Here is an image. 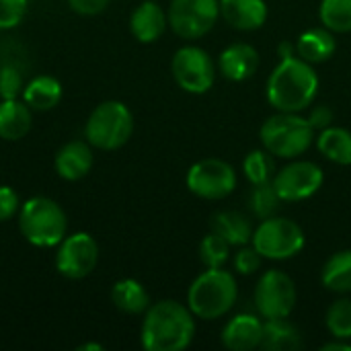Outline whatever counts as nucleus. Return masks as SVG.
Here are the masks:
<instances>
[{
    "label": "nucleus",
    "mask_w": 351,
    "mask_h": 351,
    "mask_svg": "<svg viewBox=\"0 0 351 351\" xmlns=\"http://www.w3.org/2000/svg\"><path fill=\"white\" fill-rule=\"evenodd\" d=\"M195 335V319L189 306L177 300H160L148 306L142 323V348L146 351H181Z\"/></svg>",
    "instance_id": "obj_1"
},
{
    "label": "nucleus",
    "mask_w": 351,
    "mask_h": 351,
    "mask_svg": "<svg viewBox=\"0 0 351 351\" xmlns=\"http://www.w3.org/2000/svg\"><path fill=\"white\" fill-rule=\"evenodd\" d=\"M319 90V76L302 58H284L267 80V101L274 109L300 113L313 105Z\"/></svg>",
    "instance_id": "obj_2"
},
{
    "label": "nucleus",
    "mask_w": 351,
    "mask_h": 351,
    "mask_svg": "<svg viewBox=\"0 0 351 351\" xmlns=\"http://www.w3.org/2000/svg\"><path fill=\"white\" fill-rule=\"evenodd\" d=\"M239 288L230 271L216 267L197 276L187 292V306L193 317L204 321H216L224 317L237 304Z\"/></svg>",
    "instance_id": "obj_3"
},
{
    "label": "nucleus",
    "mask_w": 351,
    "mask_h": 351,
    "mask_svg": "<svg viewBox=\"0 0 351 351\" xmlns=\"http://www.w3.org/2000/svg\"><path fill=\"white\" fill-rule=\"evenodd\" d=\"M19 230L25 241L35 247H58L68 230L66 214L49 197H31L19 210Z\"/></svg>",
    "instance_id": "obj_4"
},
{
    "label": "nucleus",
    "mask_w": 351,
    "mask_h": 351,
    "mask_svg": "<svg viewBox=\"0 0 351 351\" xmlns=\"http://www.w3.org/2000/svg\"><path fill=\"white\" fill-rule=\"evenodd\" d=\"M263 148L278 158H298L315 140V128L298 113L278 111L259 130Z\"/></svg>",
    "instance_id": "obj_5"
},
{
    "label": "nucleus",
    "mask_w": 351,
    "mask_h": 351,
    "mask_svg": "<svg viewBox=\"0 0 351 351\" xmlns=\"http://www.w3.org/2000/svg\"><path fill=\"white\" fill-rule=\"evenodd\" d=\"M134 132V115L121 101H105L93 109L84 125V138L99 150L121 148Z\"/></svg>",
    "instance_id": "obj_6"
},
{
    "label": "nucleus",
    "mask_w": 351,
    "mask_h": 351,
    "mask_svg": "<svg viewBox=\"0 0 351 351\" xmlns=\"http://www.w3.org/2000/svg\"><path fill=\"white\" fill-rule=\"evenodd\" d=\"M251 243L263 259L284 261L296 257L304 249L306 237L302 226L294 220L271 216L255 228Z\"/></svg>",
    "instance_id": "obj_7"
},
{
    "label": "nucleus",
    "mask_w": 351,
    "mask_h": 351,
    "mask_svg": "<svg viewBox=\"0 0 351 351\" xmlns=\"http://www.w3.org/2000/svg\"><path fill=\"white\" fill-rule=\"evenodd\" d=\"M175 82L191 95H204L214 86L216 64L210 53L195 45H185L175 51L171 62Z\"/></svg>",
    "instance_id": "obj_8"
},
{
    "label": "nucleus",
    "mask_w": 351,
    "mask_h": 351,
    "mask_svg": "<svg viewBox=\"0 0 351 351\" xmlns=\"http://www.w3.org/2000/svg\"><path fill=\"white\" fill-rule=\"evenodd\" d=\"M296 286L290 276H286L280 269H269L265 271L253 294L255 308L259 317L263 319H286L292 315L296 306Z\"/></svg>",
    "instance_id": "obj_9"
},
{
    "label": "nucleus",
    "mask_w": 351,
    "mask_h": 351,
    "mask_svg": "<svg viewBox=\"0 0 351 351\" xmlns=\"http://www.w3.org/2000/svg\"><path fill=\"white\" fill-rule=\"evenodd\" d=\"M169 25L183 39H199L212 31L220 16V0H173Z\"/></svg>",
    "instance_id": "obj_10"
},
{
    "label": "nucleus",
    "mask_w": 351,
    "mask_h": 351,
    "mask_svg": "<svg viewBox=\"0 0 351 351\" xmlns=\"http://www.w3.org/2000/svg\"><path fill=\"white\" fill-rule=\"evenodd\" d=\"M187 187L202 199H224L237 187V171L226 160L204 158L187 171Z\"/></svg>",
    "instance_id": "obj_11"
},
{
    "label": "nucleus",
    "mask_w": 351,
    "mask_h": 351,
    "mask_svg": "<svg viewBox=\"0 0 351 351\" xmlns=\"http://www.w3.org/2000/svg\"><path fill=\"white\" fill-rule=\"evenodd\" d=\"M99 245L88 232L64 237L56 253V269L68 280H82L97 267Z\"/></svg>",
    "instance_id": "obj_12"
},
{
    "label": "nucleus",
    "mask_w": 351,
    "mask_h": 351,
    "mask_svg": "<svg viewBox=\"0 0 351 351\" xmlns=\"http://www.w3.org/2000/svg\"><path fill=\"white\" fill-rule=\"evenodd\" d=\"M323 169L311 160H294L280 169L271 183L282 202H302L313 197L323 187Z\"/></svg>",
    "instance_id": "obj_13"
},
{
    "label": "nucleus",
    "mask_w": 351,
    "mask_h": 351,
    "mask_svg": "<svg viewBox=\"0 0 351 351\" xmlns=\"http://www.w3.org/2000/svg\"><path fill=\"white\" fill-rule=\"evenodd\" d=\"M263 321L255 315H237L222 329V346L230 351H251L261 348Z\"/></svg>",
    "instance_id": "obj_14"
},
{
    "label": "nucleus",
    "mask_w": 351,
    "mask_h": 351,
    "mask_svg": "<svg viewBox=\"0 0 351 351\" xmlns=\"http://www.w3.org/2000/svg\"><path fill=\"white\" fill-rule=\"evenodd\" d=\"M220 16L239 31H255L267 21L265 0H220Z\"/></svg>",
    "instance_id": "obj_15"
},
{
    "label": "nucleus",
    "mask_w": 351,
    "mask_h": 351,
    "mask_svg": "<svg viewBox=\"0 0 351 351\" xmlns=\"http://www.w3.org/2000/svg\"><path fill=\"white\" fill-rule=\"evenodd\" d=\"M220 74L232 82H243L251 78L259 68V53L249 43H232L228 45L218 60Z\"/></svg>",
    "instance_id": "obj_16"
},
{
    "label": "nucleus",
    "mask_w": 351,
    "mask_h": 351,
    "mask_svg": "<svg viewBox=\"0 0 351 351\" xmlns=\"http://www.w3.org/2000/svg\"><path fill=\"white\" fill-rule=\"evenodd\" d=\"M93 162H95V156H93V150L86 142H68L64 144L58 154H56V173L66 179V181H78L82 177L88 175V171L93 169Z\"/></svg>",
    "instance_id": "obj_17"
},
{
    "label": "nucleus",
    "mask_w": 351,
    "mask_h": 351,
    "mask_svg": "<svg viewBox=\"0 0 351 351\" xmlns=\"http://www.w3.org/2000/svg\"><path fill=\"white\" fill-rule=\"evenodd\" d=\"M167 25H169L167 12L160 8V4L152 0L142 2L132 12V19H130V31L140 43H154L156 39H160Z\"/></svg>",
    "instance_id": "obj_18"
},
{
    "label": "nucleus",
    "mask_w": 351,
    "mask_h": 351,
    "mask_svg": "<svg viewBox=\"0 0 351 351\" xmlns=\"http://www.w3.org/2000/svg\"><path fill=\"white\" fill-rule=\"evenodd\" d=\"M212 232L222 237L230 247H245L251 243L255 230H253L251 220L245 214L224 210L212 216Z\"/></svg>",
    "instance_id": "obj_19"
},
{
    "label": "nucleus",
    "mask_w": 351,
    "mask_h": 351,
    "mask_svg": "<svg viewBox=\"0 0 351 351\" xmlns=\"http://www.w3.org/2000/svg\"><path fill=\"white\" fill-rule=\"evenodd\" d=\"M31 107L16 99H2L0 103V138L16 142L31 130Z\"/></svg>",
    "instance_id": "obj_20"
},
{
    "label": "nucleus",
    "mask_w": 351,
    "mask_h": 351,
    "mask_svg": "<svg viewBox=\"0 0 351 351\" xmlns=\"http://www.w3.org/2000/svg\"><path fill=\"white\" fill-rule=\"evenodd\" d=\"M337 49L335 35L327 27L323 29H308L298 37L296 43V53L308 62V64H321L327 62Z\"/></svg>",
    "instance_id": "obj_21"
},
{
    "label": "nucleus",
    "mask_w": 351,
    "mask_h": 351,
    "mask_svg": "<svg viewBox=\"0 0 351 351\" xmlns=\"http://www.w3.org/2000/svg\"><path fill=\"white\" fill-rule=\"evenodd\" d=\"M302 348L300 331L286 319H265L261 350L265 351H296Z\"/></svg>",
    "instance_id": "obj_22"
},
{
    "label": "nucleus",
    "mask_w": 351,
    "mask_h": 351,
    "mask_svg": "<svg viewBox=\"0 0 351 351\" xmlns=\"http://www.w3.org/2000/svg\"><path fill=\"white\" fill-rule=\"evenodd\" d=\"M111 300H113L115 308H119L125 315H142L150 306V298H148L146 288L138 280H132V278L119 280L113 286Z\"/></svg>",
    "instance_id": "obj_23"
},
{
    "label": "nucleus",
    "mask_w": 351,
    "mask_h": 351,
    "mask_svg": "<svg viewBox=\"0 0 351 351\" xmlns=\"http://www.w3.org/2000/svg\"><path fill=\"white\" fill-rule=\"evenodd\" d=\"M62 99V84L53 76H35L23 88V101L35 111H49Z\"/></svg>",
    "instance_id": "obj_24"
},
{
    "label": "nucleus",
    "mask_w": 351,
    "mask_h": 351,
    "mask_svg": "<svg viewBox=\"0 0 351 351\" xmlns=\"http://www.w3.org/2000/svg\"><path fill=\"white\" fill-rule=\"evenodd\" d=\"M317 146L319 152L329 158L331 162L351 165V132L346 128H337V125H329L325 130H321L319 138H317Z\"/></svg>",
    "instance_id": "obj_25"
},
{
    "label": "nucleus",
    "mask_w": 351,
    "mask_h": 351,
    "mask_svg": "<svg viewBox=\"0 0 351 351\" xmlns=\"http://www.w3.org/2000/svg\"><path fill=\"white\" fill-rule=\"evenodd\" d=\"M321 282L331 292H351V251H339L327 259L321 271Z\"/></svg>",
    "instance_id": "obj_26"
},
{
    "label": "nucleus",
    "mask_w": 351,
    "mask_h": 351,
    "mask_svg": "<svg viewBox=\"0 0 351 351\" xmlns=\"http://www.w3.org/2000/svg\"><path fill=\"white\" fill-rule=\"evenodd\" d=\"M319 16L323 27L333 33L351 31V0H321Z\"/></svg>",
    "instance_id": "obj_27"
},
{
    "label": "nucleus",
    "mask_w": 351,
    "mask_h": 351,
    "mask_svg": "<svg viewBox=\"0 0 351 351\" xmlns=\"http://www.w3.org/2000/svg\"><path fill=\"white\" fill-rule=\"evenodd\" d=\"M280 204H282V197L278 195L271 181L253 185V189L249 193V210L253 212V216H257L259 220L271 218V216H276Z\"/></svg>",
    "instance_id": "obj_28"
},
{
    "label": "nucleus",
    "mask_w": 351,
    "mask_h": 351,
    "mask_svg": "<svg viewBox=\"0 0 351 351\" xmlns=\"http://www.w3.org/2000/svg\"><path fill=\"white\" fill-rule=\"evenodd\" d=\"M243 171H245V177L249 179L251 185L267 183L276 175L274 173V158L265 148L263 150H251L243 160Z\"/></svg>",
    "instance_id": "obj_29"
},
{
    "label": "nucleus",
    "mask_w": 351,
    "mask_h": 351,
    "mask_svg": "<svg viewBox=\"0 0 351 351\" xmlns=\"http://www.w3.org/2000/svg\"><path fill=\"white\" fill-rule=\"evenodd\" d=\"M327 329L335 339H351V300L341 298L335 300L325 317Z\"/></svg>",
    "instance_id": "obj_30"
},
{
    "label": "nucleus",
    "mask_w": 351,
    "mask_h": 351,
    "mask_svg": "<svg viewBox=\"0 0 351 351\" xmlns=\"http://www.w3.org/2000/svg\"><path fill=\"white\" fill-rule=\"evenodd\" d=\"M228 257H230V245L216 232H210L199 243V259L208 269L222 267L228 261Z\"/></svg>",
    "instance_id": "obj_31"
},
{
    "label": "nucleus",
    "mask_w": 351,
    "mask_h": 351,
    "mask_svg": "<svg viewBox=\"0 0 351 351\" xmlns=\"http://www.w3.org/2000/svg\"><path fill=\"white\" fill-rule=\"evenodd\" d=\"M29 0H0V31L14 29L27 14Z\"/></svg>",
    "instance_id": "obj_32"
},
{
    "label": "nucleus",
    "mask_w": 351,
    "mask_h": 351,
    "mask_svg": "<svg viewBox=\"0 0 351 351\" xmlns=\"http://www.w3.org/2000/svg\"><path fill=\"white\" fill-rule=\"evenodd\" d=\"M23 76L12 66L0 68V97L2 99H16L23 93Z\"/></svg>",
    "instance_id": "obj_33"
},
{
    "label": "nucleus",
    "mask_w": 351,
    "mask_h": 351,
    "mask_svg": "<svg viewBox=\"0 0 351 351\" xmlns=\"http://www.w3.org/2000/svg\"><path fill=\"white\" fill-rule=\"evenodd\" d=\"M261 255L257 253V249L255 247H243L237 255H234V269H237V274H241V276H251V274H255L259 267H261Z\"/></svg>",
    "instance_id": "obj_34"
},
{
    "label": "nucleus",
    "mask_w": 351,
    "mask_h": 351,
    "mask_svg": "<svg viewBox=\"0 0 351 351\" xmlns=\"http://www.w3.org/2000/svg\"><path fill=\"white\" fill-rule=\"evenodd\" d=\"M16 212H19V195L8 185H0V222L10 220Z\"/></svg>",
    "instance_id": "obj_35"
},
{
    "label": "nucleus",
    "mask_w": 351,
    "mask_h": 351,
    "mask_svg": "<svg viewBox=\"0 0 351 351\" xmlns=\"http://www.w3.org/2000/svg\"><path fill=\"white\" fill-rule=\"evenodd\" d=\"M109 2L111 0H68L70 8L78 14H84V16H93V14L103 12L109 6Z\"/></svg>",
    "instance_id": "obj_36"
},
{
    "label": "nucleus",
    "mask_w": 351,
    "mask_h": 351,
    "mask_svg": "<svg viewBox=\"0 0 351 351\" xmlns=\"http://www.w3.org/2000/svg\"><path fill=\"white\" fill-rule=\"evenodd\" d=\"M333 117H335V113H333V109L329 107V105H317L313 111H311V117H308V121H311V125L315 128V132L319 130H325V128H329L331 123H333Z\"/></svg>",
    "instance_id": "obj_37"
},
{
    "label": "nucleus",
    "mask_w": 351,
    "mask_h": 351,
    "mask_svg": "<svg viewBox=\"0 0 351 351\" xmlns=\"http://www.w3.org/2000/svg\"><path fill=\"white\" fill-rule=\"evenodd\" d=\"M294 49H296V47H294L290 41H282V43H280V47H278V56H280V60L296 56V53H294Z\"/></svg>",
    "instance_id": "obj_38"
},
{
    "label": "nucleus",
    "mask_w": 351,
    "mask_h": 351,
    "mask_svg": "<svg viewBox=\"0 0 351 351\" xmlns=\"http://www.w3.org/2000/svg\"><path fill=\"white\" fill-rule=\"evenodd\" d=\"M323 351H351V343H341V339H335L331 343H325Z\"/></svg>",
    "instance_id": "obj_39"
},
{
    "label": "nucleus",
    "mask_w": 351,
    "mask_h": 351,
    "mask_svg": "<svg viewBox=\"0 0 351 351\" xmlns=\"http://www.w3.org/2000/svg\"><path fill=\"white\" fill-rule=\"evenodd\" d=\"M105 348L101 343H82L78 346V351H103Z\"/></svg>",
    "instance_id": "obj_40"
}]
</instances>
